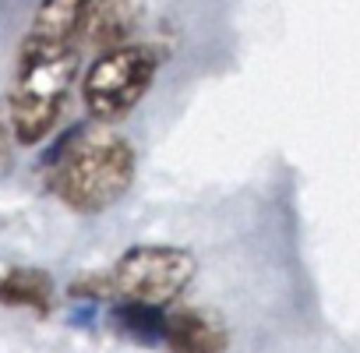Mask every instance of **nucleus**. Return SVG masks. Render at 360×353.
I'll return each mask as SVG.
<instances>
[{
    "label": "nucleus",
    "mask_w": 360,
    "mask_h": 353,
    "mask_svg": "<svg viewBox=\"0 0 360 353\" xmlns=\"http://www.w3.org/2000/svg\"><path fill=\"white\" fill-rule=\"evenodd\" d=\"M50 195L78 216H99L113 209L134 184V145L103 127H71L43 159Z\"/></svg>",
    "instance_id": "f257e3e1"
},
{
    "label": "nucleus",
    "mask_w": 360,
    "mask_h": 353,
    "mask_svg": "<svg viewBox=\"0 0 360 353\" xmlns=\"http://www.w3.org/2000/svg\"><path fill=\"white\" fill-rule=\"evenodd\" d=\"M85 43L60 32L29 29L18 50V68L8 96L11 131L22 145H39L53 134L64 103L78 82Z\"/></svg>",
    "instance_id": "f03ea898"
},
{
    "label": "nucleus",
    "mask_w": 360,
    "mask_h": 353,
    "mask_svg": "<svg viewBox=\"0 0 360 353\" xmlns=\"http://www.w3.org/2000/svg\"><path fill=\"white\" fill-rule=\"evenodd\" d=\"M159 64H162L159 46L134 39L96 53V60L82 75V103L89 117L99 124L124 120L148 96Z\"/></svg>",
    "instance_id": "7ed1b4c3"
},
{
    "label": "nucleus",
    "mask_w": 360,
    "mask_h": 353,
    "mask_svg": "<svg viewBox=\"0 0 360 353\" xmlns=\"http://www.w3.org/2000/svg\"><path fill=\"white\" fill-rule=\"evenodd\" d=\"M198 262L191 251L173 244H134L127 248L106 272L110 300H145L169 307L180 293L191 286Z\"/></svg>",
    "instance_id": "20e7f679"
},
{
    "label": "nucleus",
    "mask_w": 360,
    "mask_h": 353,
    "mask_svg": "<svg viewBox=\"0 0 360 353\" xmlns=\"http://www.w3.org/2000/svg\"><path fill=\"white\" fill-rule=\"evenodd\" d=\"M226 325L205 307H176L166 318V353H226Z\"/></svg>",
    "instance_id": "39448f33"
},
{
    "label": "nucleus",
    "mask_w": 360,
    "mask_h": 353,
    "mask_svg": "<svg viewBox=\"0 0 360 353\" xmlns=\"http://www.w3.org/2000/svg\"><path fill=\"white\" fill-rule=\"evenodd\" d=\"M106 318H110V325H113L117 335H124L131 342H141V346H162L169 311L159 307V304L117 297V300L106 304Z\"/></svg>",
    "instance_id": "423d86ee"
},
{
    "label": "nucleus",
    "mask_w": 360,
    "mask_h": 353,
    "mask_svg": "<svg viewBox=\"0 0 360 353\" xmlns=\"http://www.w3.org/2000/svg\"><path fill=\"white\" fill-rule=\"evenodd\" d=\"M53 297H57V286L46 269L15 265V269L0 272V304L4 307H25L36 314H50Z\"/></svg>",
    "instance_id": "0eeeda50"
},
{
    "label": "nucleus",
    "mask_w": 360,
    "mask_h": 353,
    "mask_svg": "<svg viewBox=\"0 0 360 353\" xmlns=\"http://www.w3.org/2000/svg\"><path fill=\"white\" fill-rule=\"evenodd\" d=\"M134 32V4L131 0H92L85 18V50H110L127 43Z\"/></svg>",
    "instance_id": "6e6552de"
}]
</instances>
